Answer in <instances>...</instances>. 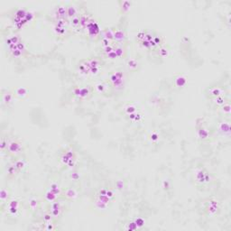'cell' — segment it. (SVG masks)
<instances>
[{
	"mask_svg": "<svg viewBox=\"0 0 231 231\" xmlns=\"http://www.w3.org/2000/svg\"><path fill=\"white\" fill-rule=\"evenodd\" d=\"M109 81L116 89H121L125 86V81H126L125 74L123 73V71L116 70L111 74L109 78Z\"/></svg>",
	"mask_w": 231,
	"mask_h": 231,
	"instance_id": "6da1fadb",
	"label": "cell"
},
{
	"mask_svg": "<svg viewBox=\"0 0 231 231\" xmlns=\"http://www.w3.org/2000/svg\"><path fill=\"white\" fill-rule=\"evenodd\" d=\"M23 145L18 139H12L8 142L6 151L11 156H17L23 153Z\"/></svg>",
	"mask_w": 231,
	"mask_h": 231,
	"instance_id": "7a4b0ae2",
	"label": "cell"
},
{
	"mask_svg": "<svg viewBox=\"0 0 231 231\" xmlns=\"http://www.w3.org/2000/svg\"><path fill=\"white\" fill-rule=\"evenodd\" d=\"M219 210V203L215 199H208L205 205V211L209 216H214Z\"/></svg>",
	"mask_w": 231,
	"mask_h": 231,
	"instance_id": "3957f363",
	"label": "cell"
},
{
	"mask_svg": "<svg viewBox=\"0 0 231 231\" xmlns=\"http://www.w3.org/2000/svg\"><path fill=\"white\" fill-rule=\"evenodd\" d=\"M87 32H88V34L89 37L91 38H96L98 37L100 33V29H99V25L97 22H95L94 20L90 19L88 25H87V28H86Z\"/></svg>",
	"mask_w": 231,
	"mask_h": 231,
	"instance_id": "277c9868",
	"label": "cell"
},
{
	"mask_svg": "<svg viewBox=\"0 0 231 231\" xmlns=\"http://www.w3.org/2000/svg\"><path fill=\"white\" fill-rule=\"evenodd\" d=\"M73 93L79 99H88L91 95V90L89 87H77L73 89Z\"/></svg>",
	"mask_w": 231,
	"mask_h": 231,
	"instance_id": "5b68a950",
	"label": "cell"
},
{
	"mask_svg": "<svg viewBox=\"0 0 231 231\" xmlns=\"http://www.w3.org/2000/svg\"><path fill=\"white\" fill-rule=\"evenodd\" d=\"M62 207L61 202L55 200L53 202L51 203V210H50V213L51 214L52 218H58L62 214Z\"/></svg>",
	"mask_w": 231,
	"mask_h": 231,
	"instance_id": "8992f818",
	"label": "cell"
},
{
	"mask_svg": "<svg viewBox=\"0 0 231 231\" xmlns=\"http://www.w3.org/2000/svg\"><path fill=\"white\" fill-rule=\"evenodd\" d=\"M127 39V33L122 29H116L114 30V37L113 42H115L116 44H122L125 43Z\"/></svg>",
	"mask_w": 231,
	"mask_h": 231,
	"instance_id": "52a82bcc",
	"label": "cell"
},
{
	"mask_svg": "<svg viewBox=\"0 0 231 231\" xmlns=\"http://www.w3.org/2000/svg\"><path fill=\"white\" fill-rule=\"evenodd\" d=\"M89 62L90 65V75L99 74V70L101 69V62L97 58H93V59H89Z\"/></svg>",
	"mask_w": 231,
	"mask_h": 231,
	"instance_id": "ba28073f",
	"label": "cell"
},
{
	"mask_svg": "<svg viewBox=\"0 0 231 231\" xmlns=\"http://www.w3.org/2000/svg\"><path fill=\"white\" fill-rule=\"evenodd\" d=\"M196 181L199 183H206L210 182V174L202 169H199L195 173Z\"/></svg>",
	"mask_w": 231,
	"mask_h": 231,
	"instance_id": "9c48e42d",
	"label": "cell"
},
{
	"mask_svg": "<svg viewBox=\"0 0 231 231\" xmlns=\"http://www.w3.org/2000/svg\"><path fill=\"white\" fill-rule=\"evenodd\" d=\"M53 17L55 20L58 19H67V6H58L53 13Z\"/></svg>",
	"mask_w": 231,
	"mask_h": 231,
	"instance_id": "30bf717a",
	"label": "cell"
},
{
	"mask_svg": "<svg viewBox=\"0 0 231 231\" xmlns=\"http://www.w3.org/2000/svg\"><path fill=\"white\" fill-rule=\"evenodd\" d=\"M7 207H8V211L11 215H17V213L19 210V207H20V202L16 199H11L8 204H7Z\"/></svg>",
	"mask_w": 231,
	"mask_h": 231,
	"instance_id": "8fae6325",
	"label": "cell"
},
{
	"mask_svg": "<svg viewBox=\"0 0 231 231\" xmlns=\"http://www.w3.org/2000/svg\"><path fill=\"white\" fill-rule=\"evenodd\" d=\"M80 10L77 6H73V5H70V6H67V18H70V19H72L74 17H78L80 15Z\"/></svg>",
	"mask_w": 231,
	"mask_h": 231,
	"instance_id": "7c38bea8",
	"label": "cell"
},
{
	"mask_svg": "<svg viewBox=\"0 0 231 231\" xmlns=\"http://www.w3.org/2000/svg\"><path fill=\"white\" fill-rule=\"evenodd\" d=\"M79 70L80 73L82 75H89L90 74V65L89 62V60L83 61L79 65Z\"/></svg>",
	"mask_w": 231,
	"mask_h": 231,
	"instance_id": "4fadbf2b",
	"label": "cell"
},
{
	"mask_svg": "<svg viewBox=\"0 0 231 231\" xmlns=\"http://www.w3.org/2000/svg\"><path fill=\"white\" fill-rule=\"evenodd\" d=\"M218 132L223 135H229L230 134V125L229 122H221L218 125Z\"/></svg>",
	"mask_w": 231,
	"mask_h": 231,
	"instance_id": "5bb4252c",
	"label": "cell"
},
{
	"mask_svg": "<svg viewBox=\"0 0 231 231\" xmlns=\"http://www.w3.org/2000/svg\"><path fill=\"white\" fill-rule=\"evenodd\" d=\"M90 19L91 18L86 13H81L80 14V24H81V27L82 30H86L87 25H88Z\"/></svg>",
	"mask_w": 231,
	"mask_h": 231,
	"instance_id": "9a60e30c",
	"label": "cell"
},
{
	"mask_svg": "<svg viewBox=\"0 0 231 231\" xmlns=\"http://www.w3.org/2000/svg\"><path fill=\"white\" fill-rule=\"evenodd\" d=\"M72 29L74 31H77V32H81L82 31L81 27V24H80V15L78 17H74L72 19H70V22Z\"/></svg>",
	"mask_w": 231,
	"mask_h": 231,
	"instance_id": "2e32d148",
	"label": "cell"
},
{
	"mask_svg": "<svg viewBox=\"0 0 231 231\" xmlns=\"http://www.w3.org/2000/svg\"><path fill=\"white\" fill-rule=\"evenodd\" d=\"M63 196L68 199H75L78 197V192L74 189H67L63 192Z\"/></svg>",
	"mask_w": 231,
	"mask_h": 231,
	"instance_id": "e0dca14e",
	"label": "cell"
},
{
	"mask_svg": "<svg viewBox=\"0 0 231 231\" xmlns=\"http://www.w3.org/2000/svg\"><path fill=\"white\" fill-rule=\"evenodd\" d=\"M28 94V90L27 89H25V87H19L16 89L15 95L19 99H25Z\"/></svg>",
	"mask_w": 231,
	"mask_h": 231,
	"instance_id": "ac0fdd59",
	"label": "cell"
},
{
	"mask_svg": "<svg viewBox=\"0 0 231 231\" xmlns=\"http://www.w3.org/2000/svg\"><path fill=\"white\" fill-rule=\"evenodd\" d=\"M174 83H175V86L178 88L183 87L187 83V78L183 75H179L174 79Z\"/></svg>",
	"mask_w": 231,
	"mask_h": 231,
	"instance_id": "d6986e66",
	"label": "cell"
},
{
	"mask_svg": "<svg viewBox=\"0 0 231 231\" xmlns=\"http://www.w3.org/2000/svg\"><path fill=\"white\" fill-rule=\"evenodd\" d=\"M114 51H115L117 58H120V57H123V56L126 55V49L122 44H116Z\"/></svg>",
	"mask_w": 231,
	"mask_h": 231,
	"instance_id": "ffe728a7",
	"label": "cell"
},
{
	"mask_svg": "<svg viewBox=\"0 0 231 231\" xmlns=\"http://www.w3.org/2000/svg\"><path fill=\"white\" fill-rule=\"evenodd\" d=\"M198 136L201 140H205L208 139L210 136V132L208 129L204 128V127H199L198 130Z\"/></svg>",
	"mask_w": 231,
	"mask_h": 231,
	"instance_id": "44dd1931",
	"label": "cell"
},
{
	"mask_svg": "<svg viewBox=\"0 0 231 231\" xmlns=\"http://www.w3.org/2000/svg\"><path fill=\"white\" fill-rule=\"evenodd\" d=\"M9 198V191L6 188H2L1 192H0V200L2 204H4Z\"/></svg>",
	"mask_w": 231,
	"mask_h": 231,
	"instance_id": "7402d4cb",
	"label": "cell"
},
{
	"mask_svg": "<svg viewBox=\"0 0 231 231\" xmlns=\"http://www.w3.org/2000/svg\"><path fill=\"white\" fill-rule=\"evenodd\" d=\"M13 98H14L13 94H12L11 92H9V91H6V93H4V94H3V96H2L3 102H4L6 105H9L10 103H12V101H13Z\"/></svg>",
	"mask_w": 231,
	"mask_h": 231,
	"instance_id": "603a6c76",
	"label": "cell"
},
{
	"mask_svg": "<svg viewBox=\"0 0 231 231\" xmlns=\"http://www.w3.org/2000/svg\"><path fill=\"white\" fill-rule=\"evenodd\" d=\"M58 196L59 195H57L56 193H54L52 191H51L49 190L46 193H45V199L48 201V202H53V201H55L57 199H58Z\"/></svg>",
	"mask_w": 231,
	"mask_h": 231,
	"instance_id": "cb8c5ba5",
	"label": "cell"
},
{
	"mask_svg": "<svg viewBox=\"0 0 231 231\" xmlns=\"http://www.w3.org/2000/svg\"><path fill=\"white\" fill-rule=\"evenodd\" d=\"M102 38H106V39H108L110 41L113 42V37H114V30L110 29V28H108L106 29L103 33H102V35H101Z\"/></svg>",
	"mask_w": 231,
	"mask_h": 231,
	"instance_id": "d4e9b609",
	"label": "cell"
},
{
	"mask_svg": "<svg viewBox=\"0 0 231 231\" xmlns=\"http://www.w3.org/2000/svg\"><path fill=\"white\" fill-rule=\"evenodd\" d=\"M127 68L130 70H135L136 69H137V67H138V62L135 60V59H134V58H131V59H129L128 61H127Z\"/></svg>",
	"mask_w": 231,
	"mask_h": 231,
	"instance_id": "484cf974",
	"label": "cell"
},
{
	"mask_svg": "<svg viewBox=\"0 0 231 231\" xmlns=\"http://www.w3.org/2000/svg\"><path fill=\"white\" fill-rule=\"evenodd\" d=\"M210 94L211 96H213L214 98H217V97H219V96H223V89H220V88H211L210 89Z\"/></svg>",
	"mask_w": 231,
	"mask_h": 231,
	"instance_id": "4316f807",
	"label": "cell"
},
{
	"mask_svg": "<svg viewBox=\"0 0 231 231\" xmlns=\"http://www.w3.org/2000/svg\"><path fill=\"white\" fill-rule=\"evenodd\" d=\"M38 207H39V201H38V199H31L30 201H29V208L31 209V210H33V211L37 210Z\"/></svg>",
	"mask_w": 231,
	"mask_h": 231,
	"instance_id": "83f0119b",
	"label": "cell"
},
{
	"mask_svg": "<svg viewBox=\"0 0 231 231\" xmlns=\"http://www.w3.org/2000/svg\"><path fill=\"white\" fill-rule=\"evenodd\" d=\"M108 86L107 84H105V83H99V84L96 85V89L99 93L106 92L108 90Z\"/></svg>",
	"mask_w": 231,
	"mask_h": 231,
	"instance_id": "f1b7e54d",
	"label": "cell"
},
{
	"mask_svg": "<svg viewBox=\"0 0 231 231\" xmlns=\"http://www.w3.org/2000/svg\"><path fill=\"white\" fill-rule=\"evenodd\" d=\"M121 4H122L121 9H122L123 13H126V12H127L130 9V6H131V3L130 2H128V1H123V2H121Z\"/></svg>",
	"mask_w": 231,
	"mask_h": 231,
	"instance_id": "f546056e",
	"label": "cell"
},
{
	"mask_svg": "<svg viewBox=\"0 0 231 231\" xmlns=\"http://www.w3.org/2000/svg\"><path fill=\"white\" fill-rule=\"evenodd\" d=\"M221 110L225 115L229 116L230 115V105L229 103H225L224 105H222Z\"/></svg>",
	"mask_w": 231,
	"mask_h": 231,
	"instance_id": "4dcf8cb0",
	"label": "cell"
},
{
	"mask_svg": "<svg viewBox=\"0 0 231 231\" xmlns=\"http://www.w3.org/2000/svg\"><path fill=\"white\" fill-rule=\"evenodd\" d=\"M51 191H52L54 193H56L57 195H60L61 194V189L59 187V185L57 183H51V188H50Z\"/></svg>",
	"mask_w": 231,
	"mask_h": 231,
	"instance_id": "1f68e13d",
	"label": "cell"
},
{
	"mask_svg": "<svg viewBox=\"0 0 231 231\" xmlns=\"http://www.w3.org/2000/svg\"><path fill=\"white\" fill-rule=\"evenodd\" d=\"M7 145H8V142L7 140L6 139V137H2L1 138V143H0V148L2 150V152L6 151V148H7Z\"/></svg>",
	"mask_w": 231,
	"mask_h": 231,
	"instance_id": "d6a6232c",
	"label": "cell"
},
{
	"mask_svg": "<svg viewBox=\"0 0 231 231\" xmlns=\"http://www.w3.org/2000/svg\"><path fill=\"white\" fill-rule=\"evenodd\" d=\"M112 43L113 42L110 41V40H108V39H106V38H102L101 39V46H102V48H105V47H108V46L111 45Z\"/></svg>",
	"mask_w": 231,
	"mask_h": 231,
	"instance_id": "836d02e7",
	"label": "cell"
},
{
	"mask_svg": "<svg viewBox=\"0 0 231 231\" xmlns=\"http://www.w3.org/2000/svg\"><path fill=\"white\" fill-rule=\"evenodd\" d=\"M214 101L217 105H220V106H222V105H224V104L226 103L225 99H224V97H223V96H219V97L215 98Z\"/></svg>",
	"mask_w": 231,
	"mask_h": 231,
	"instance_id": "e575fe53",
	"label": "cell"
},
{
	"mask_svg": "<svg viewBox=\"0 0 231 231\" xmlns=\"http://www.w3.org/2000/svg\"><path fill=\"white\" fill-rule=\"evenodd\" d=\"M114 48H115V44H111V45H109V46H108V47L103 48V51H104V53H105L106 55H108V53H110L111 51H114Z\"/></svg>",
	"mask_w": 231,
	"mask_h": 231,
	"instance_id": "d590c367",
	"label": "cell"
},
{
	"mask_svg": "<svg viewBox=\"0 0 231 231\" xmlns=\"http://www.w3.org/2000/svg\"><path fill=\"white\" fill-rule=\"evenodd\" d=\"M51 219H52V216L51 214L48 212V213H45L44 215V223H50L51 222Z\"/></svg>",
	"mask_w": 231,
	"mask_h": 231,
	"instance_id": "8d00e7d4",
	"label": "cell"
},
{
	"mask_svg": "<svg viewBox=\"0 0 231 231\" xmlns=\"http://www.w3.org/2000/svg\"><path fill=\"white\" fill-rule=\"evenodd\" d=\"M137 39L140 41V42H142V41H144L145 39H146V31H140L139 33H137Z\"/></svg>",
	"mask_w": 231,
	"mask_h": 231,
	"instance_id": "74e56055",
	"label": "cell"
},
{
	"mask_svg": "<svg viewBox=\"0 0 231 231\" xmlns=\"http://www.w3.org/2000/svg\"><path fill=\"white\" fill-rule=\"evenodd\" d=\"M153 43H154L157 46H159V44H163V41H162V39H161V37H159V36H153Z\"/></svg>",
	"mask_w": 231,
	"mask_h": 231,
	"instance_id": "f35d334b",
	"label": "cell"
},
{
	"mask_svg": "<svg viewBox=\"0 0 231 231\" xmlns=\"http://www.w3.org/2000/svg\"><path fill=\"white\" fill-rule=\"evenodd\" d=\"M135 111H136V108L134 107H133V106H128L127 108V113L129 114V115L133 114V113H135Z\"/></svg>",
	"mask_w": 231,
	"mask_h": 231,
	"instance_id": "ab89813d",
	"label": "cell"
},
{
	"mask_svg": "<svg viewBox=\"0 0 231 231\" xmlns=\"http://www.w3.org/2000/svg\"><path fill=\"white\" fill-rule=\"evenodd\" d=\"M159 53L162 57H166L168 55V50L166 48H161L159 50Z\"/></svg>",
	"mask_w": 231,
	"mask_h": 231,
	"instance_id": "60d3db41",
	"label": "cell"
},
{
	"mask_svg": "<svg viewBox=\"0 0 231 231\" xmlns=\"http://www.w3.org/2000/svg\"><path fill=\"white\" fill-rule=\"evenodd\" d=\"M107 56H108V58H109V59H111V60H114V59H116V58H117V56H116V54L115 51H111V52H110V53H108Z\"/></svg>",
	"mask_w": 231,
	"mask_h": 231,
	"instance_id": "b9f144b4",
	"label": "cell"
},
{
	"mask_svg": "<svg viewBox=\"0 0 231 231\" xmlns=\"http://www.w3.org/2000/svg\"><path fill=\"white\" fill-rule=\"evenodd\" d=\"M157 137H158V135H157L156 134H153L152 135V139H153V140H156Z\"/></svg>",
	"mask_w": 231,
	"mask_h": 231,
	"instance_id": "7bdbcfd3",
	"label": "cell"
}]
</instances>
